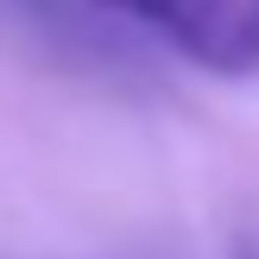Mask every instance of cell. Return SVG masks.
<instances>
[{"label":"cell","instance_id":"1","mask_svg":"<svg viewBox=\"0 0 259 259\" xmlns=\"http://www.w3.org/2000/svg\"><path fill=\"white\" fill-rule=\"evenodd\" d=\"M101 19L139 25L164 38L177 57L202 63L215 76H247L259 70L253 57V0H89Z\"/></svg>","mask_w":259,"mask_h":259},{"label":"cell","instance_id":"2","mask_svg":"<svg viewBox=\"0 0 259 259\" xmlns=\"http://www.w3.org/2000/svg\"><path fill=\"white\" fill-rule=\"evenodd\" d=\"M0 45L70 76L126 70V45L114 19H101L89 0H0Z\"/></svg>","mask_w":259,"mask_h":259},{"label":"cell","instance_id":"3","mask_svg":"<svg viewBox=\"0 0 259 259\" xmlns=\"http://www.w3.org/2000/svg\"><path fill=\"white\" fill-rule=\"evenodd\" d=\"M253 57H259V0H253Z\"/></svg>","mask_w":259,"mask_h":259}]
</instances>
